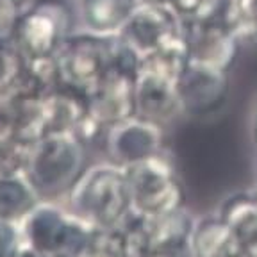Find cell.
Returning a JSON list of instances; mask_svg holds the SVG:
<instances>
[{
	"instance_id": "6da1fadb",
	"label": "cell",
	"mask_w": 257,
	"mask_h": 257,
	"mask_svg": "<svg viewBox=\"0 0 257 257\" xmlns=\"http://www.w3.org/2000/svg\"><path fill=\"white\" fill-rule=\"evenodd\" d=\"M86 152L75 134H48L29 145L22 173L41 200H61L88 168Z\"/></svg>"
},
{
	"instance_id": "7a4b0ae2",
	"label": "cell",
	"mask_w": 257,
	"mask_h": 257,
	"mask_svg": "<svg viewBox=\"0 0 257 257\" xmlns=\"http://www.w3.org/2000/svg\"><path fill=\"white\" fill-rule=\"evenodd\" d=\"M66 204L91 227H120L133 211L123 166L112 161L88 166L66 195Z\"/></svg>"
},
{
	"instance_id": "3957f363",
	"label": "cell",
	"mask_w": 257,
	"mask_h": 257,
	"mask_svg": "<svg viewBox=\"0 0 257 257\" xmlns=\"http://www.w3.org/2000/svg\"><path fill=\"white\" fill-rule=\"evenodd\" d=\"M114 40L116 34L104 36L84 29L72 32L54 57L61 88L89 98L111 70Z\"/></svg>"
},
{
	"instance_id": "277c9868",
	"label": "cell",
	"mask_w": 257,
	"mask_h": 257,
	"mask_svg": "<svg viewBox=\"0 0 257 257\" xmlns=\"http://www.w3.org/2000/svg\"><path fill=\"white\" fill-rule=\"evenodd\" d=\"M123 170L134 214L156 218L184 207L186 191L166 152L125 165Z\"/></svg>"
},
{
	"instance_id": "5b68a950",
	"label": "cell",
	"mask_w": 257,
	"mask_h": 257,
	"mask_svg": "<svg viewBox=\"0 0 257 257\" xmlns=\"http://www.w3.org/2000/svg\"><path fill=\"white\" fill-rule=\"evenodd\" d=\"M18 227L22 245L48 257H72L93 229L57 200H40Z\"/></svg>"
},
{
	"instance_id": "8992f818",
	"label": "cell",
	"mask_w": 257,
	"mask_h": 257,
	"mask_svg": "<svg viewBox=\"0 0 257 257\" xmlns=\"http://www.w3.org/2000/svg\"><path fill=\"white\" fill-rule=\"evenodd\" d=\"M70 6L64 0H31L16 29L15 50L24 61L54 59L73 32Z\"/></svg>"
},
{
	"instance_id": "52a82bcc",
	"label": "cell",
	"mask_w": 257,
	"mask_h": 257,
	"mask_svg": "<svg viewBox=\"0 0 257 257\" xmlns=\"http://www.w3.org/2000/svg\"><path fill=\"white\" fill-rule=\"evenodd\" d=\"M182 32L193 63L229 73L239 59L243 41L221 18L182 22Z\"/></svg>"
},
{
	"instance_id": "ba28073f",
	"label": "cell",
	"mask_w": 257,
	"mask_h": 257,
	"mask_svg": "<svg viewBox=\"0 0 257 257\" xmlns=\"http://www.w3.org/2000/svg\"><path fill=\"white\" fill-rule=\"evenodd\" d=\"M229 73L189 61L177 79V96L182 114L205 118L216 114L229 100Z\"/></svg>"
},
{
	"instance_id": "9c48e42d",
	"label": "cell",
	"mask_w": 257,
	"mask_h": 257,
	"mask_svg": "<svg viewBox=\"0 0 257 257\" xmlns=\"http://www.w3.org/2000/svg\"><path fill=\"white\" fill-rule=\"evenodd\" d=\"M182 34V20L166 0H140L118 36L145 56Z\"/></svg>"
},
{
	"instance_id": "30bf717a",
	"label": "cell",
	"mask_w": 257,
	"mask_h": 257,
	"mask_svg": "<svg viewBox=\"0 0 257 257\" xmlns=\"http://www.w3.org/2000/svg\"><path fill=\"white\" fill-rule=\"evenodd\" d=\"M165 125L145 120L138 114L111 125L104 136L109 161L121 166L165 152Z\"/></svg>"
},
{
	"instance_id": "8fae6325",
	"label": "cell",
	"mask_w": 257,
	"mask_h": 257,
	"mask_svg": "<svg viewBox=\"0 0 257 257\" xmlns=\"http://www.w3.org/2000/svg\"><path fill=\"white\" fill-rule=\"evenodd\" d=\"M136 80L138 75L111 68L89 95L88 112L105 128L136 116Z\"/></svg>"
},
{
	"instance_id": "7c38bea8",
	"label": "cell",
	"mask_w": 257,
	"mask_h": 257,
	"mask_svg": "<svg viewBox=\"0 0 257 257\" xmlns=\"http://www.w3.org/2000/svg\"><path fill=\"white\" fill-rule=\"evenodd\" d=\"M136 114L161 125L182 114L177 96V80L140 66L136 80Z\"/></svg>"
},
{
	"instance_id": "4fadbf2b",
	"label": "cell",
	"mask_w": 257,
	"mask_h": 257,
	"mask_svg": "<svg viewBox=\"0 0 257 257\" xmlns=\"http://www.w3.org/2000/svg\"><path fill=\"white\" fill-rule=\"evenodd\" d=\"M195 220L184 207L163 216L147 218L150 248L152 255L165 257H191L189 241H191Z\"/></svg>"
},
{
	"instance_id": "5bb4252c",
	"label": "cell",
	"mask_w": 257,
	"mask_h": 257,
	"mask_svg": "<svg viewBox=\"0 0 257 257\" xmlns=\"http://www.w3.org/2000/svg\"><path fill=\"white\" fill-rule=\"evenodd\" d=\"M191 257H243L245 248L236 237L229 225L218 214L195 220L191 241H189Z\"/></svg>"
},
{
	"instance_id": "9a60e30c",
	"label": "cell",
	"mask_w": 257,
	"mask_h": 257,
	"mask_svg": "<svg viewBox=\"0 0 257 257\" xmlns=\"http://www.w3.org/2000/svg\"><path fill=\"white\" fill-rule=\"evenodd\" d=\"M136 4L138 0H79L77 9L84 31L112 36L120 34Z\"/></svg>"
},
{
	"instance_id": "2e32d148",
	"label": "cell",
	"mask_w": 257,
	"mask_h": 257,
	"mask_svg": "<svg viewBox=\"0 0 257 257\" xmlns=\"http://www.w3.org/2000/svg\"><path fill=\"white\" fill-rule=\"evenodd\" d=\"M218 216L229 225L246 252L257 250V202L252 191L232 193L221 202Z\"/></svg>"
},
{
	"instance_id": "e0dca14e",
	"label": "cell",
	"mask_w": 257,
	"mask_h": 257,
	"mask_svg": "<svg viewBox=\"0 0 257 257\" xmlns=\"http://www.w3.org/2000/svg\"><path fill=\"white\" fill-rule=\"evenodd\" d=\"M40 200L24 173H0V220L20 223Z\"/></svg>"
},
{
	"instance_id": "ac0fdd59",
	"label": "cell",
	"mask_w": 257,
	"mask_h": 257,
	"mask_svg": "<svg viewBox=\"0 0 257 257\" xmlns=\"http://www.w3.org/2000/svg\"><path fill=\"white\" fill-rule=\"evenodd\" d=\"M72 257H127L120 227H93Z\"/></svg>"
},
{
	"instance_id": "d6986e66",
	"label": "cell",
	"mask_w": 257,
	"mask_h": 257,
	"mask_svg": "<svg viewBox=\"0 0 257 257\" xmlns=\"http://www.w3.org/2000/svg\"><path fill=\"white\" fill-rule=\"evenodd\" d=\"M182 22L220 18L225 0H166Z\"/></svg>"
},
{
	"instance_id": "ffe728a7",
	"label": "cell",
	"mask_w": 257,
	"mask_h": 257,
	"mask_svg": "<svg viewBox=\"0 0 257 257\" xmlns=\"http://www.w3.org/2000/svg\"><path fill=\"white\" fill-rule=\"evenodd\" d=\"M24 8L16 0H0V45L13 47Z\"/></svg>"
},
{
	"instance_id": "44dd1931",
	"label": "cell",
	"mask_w": 257,
	"mask_h": 257,
	"mask_svg": "<svg viewBox=\"0 0 257 257\" xmlns=\"http://www.w3.org/2000/svg\"><path fill=\"white\" fill-rule=\"evenodd\" d=\"M22 246L20 227L8 220H0V257H9Z\"/></svg>"
},
{
	"instance_id": "7402d4cb",
	"label": "cell",
	"mask_w": 257,
	"mask_h": 257,
	"mask_svg": "<svg viewBox=\"0 0 257 257\" xmlns=\"http://www.w3.org/2000/svg\"><path fill=\"white\" fill-rule=\"evenodd\" d=\"M22 57L15 50V47L0 45V84L6 82L16 70L20 68Z\"/></svg>"
},
{
	"instance_id": "603a6c76",
	"label": "cell",
	"mask_w": 257,
	"mask_h": 257,
	"mask_svg": "<svg viewBox=\"0 0 257 257\" xmlns=\"http://www.w3.org/2000/svg\"><path fill=\"white\" fill-rule=\"evenodd\" d=\"M243 45H250L257 52V25H253L252 29L246 31V34L243 36Z\"/></svg>"
},
{
	"instance_id": "cb8c5ba5",
	"label": "cell",
	"mask_w": 257,
	"mask_h": 257,
	"mask_svg": "<svg viewBox=\"0 0 257 257\" xmlns=\"http://www.w3.org/2000/svg\"><path fill=\"white\" fill-rule=\"evenodd\" d=\"M252 136H253V143L257 145V112L253 116V123H252Z\"/></svg>"
},
{
	"instance_id": "d4e9b609",
	"label": "cell",
	"mask_w": 257,
	"mask_h": 257,
	"mask_svg": "<svg viewBox=\"0 0 257 257\" xmlns=\"http://www.w3.org/2000/svg\"><path fill=\"white\" fill-rule=\"evenodd\" d=\"M16 2H20L22 6H27L29 2H31V0H16Z\"/></svg>"
},
{
	"instance_id": "484cf974",
	"label": "cell",
	"mask_w": 257,
	"mask_h": 257,
	"mask_svg": "<svg viewBox=\"0 0 257 257\" xmlns=\"http://www.w3.org/2000/svg\"><path fill=\"white\" fill-rule=\"evenodd\" d=\"M252 195H253V198H255V202H257V186H255V189L252 191Z\"/></svg>"
},
{
	"instance_id": "4316f807",
	"label": "cell",
	"mask_w": 257,
	"mask_h": 257,
	"mask_svg": "<svg viewBox=\"0 0 257 257\" xmlns=\"http://www.w3.org/2000/svg\"><path fill=\"white\" fill-rule=\"evenodd\" d=\"M150 257H165V255H150Z\"/></svg>"
},
{
	"instance_id": "83f0119b",
	"label": "cell",
	"mask_w": 257,
	"mask_h": 257,
	"mask_svg": "<svg viewBox=\"0 0 257 257\" xmlns=\"http://www.w3.org/2000/svg\"><path fill=\"white\" fill-rule=\"evenodd\" d=\"M56 257H68V255H56Z\"/></svg>"
},
{
	"instance_id": "f1b7e54d",
	"label": "cell",
	"mask_w": 257,
	"mask_h": 257,
	"mask_svg": "<svg viewBox=\"0 0 257 257\" xmlns=\"http://www.w3.org/2000/svg\"><path fill=\"white\" fill-rule=\"evenodd\" d=\"M243 257H245V255H243Z\"/></svg>"
}]
</instances>
